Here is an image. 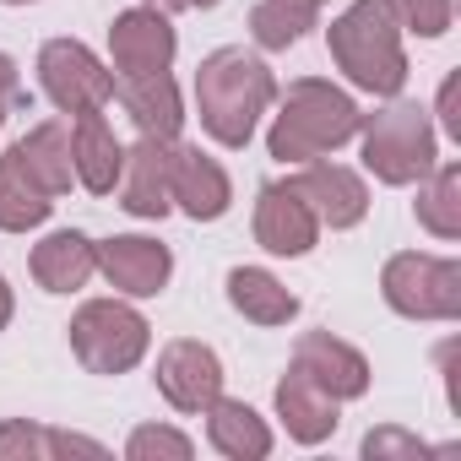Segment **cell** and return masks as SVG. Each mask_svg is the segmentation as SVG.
Masks as SVG:
<instances>
[{
    "mask_svg": "<svg viewBox=\"0 0 461 461\" xmlns=\"http://www.w3.org/2000/svg\"><path fill=\"white\" fill-rule=\"evenodd\" d=\"M168 168H174V141H158V136H141L125 163H120V206L131 217H163L174 206L168 195Z\"/></svg>",
    "mask_w": 461,
    "mask_h": 461,
    "instance_id": "cell-15",
    "label": "cell"
},
{
    "mask_svg": "<svg viewBox=\"0 0 461 461\" xmlns=\"http://www.w3.org/2000/svg\"><path fill=\"white\" fill-rule=\"evenodd\" d=\"M120 163H125V147L114 141L104 109L98 114H77V125H71V168H77V185L93 190V195H109L120 185Z\"/></svg>",
    "mask_w": 461,
    "mask_h": 461,
    "instance_id": "cell-19",
    "label": "cell"
},
{
    "mask_svg": "<svg viewBox=\"0 0 461 461\" xmlns=\"http://www.w3.org/2000/svg\"><path fill=\"white\" fill-rule=\"evenodd\" d=\"M228 304H234L250 326H288L299 315V299L261 267H234L228 272Z\"/></svg>",
    "mask_w": 461,
    "mask_h": 461,
    "instance_id": "cell-22",
    "label": "cell"
},
{
    "mask_svg": "<svg viewBox=\"0 0 461 461\" xmlns=\"http://www.w3.org/2000/svg\"><path fill=\"white\" fill-rule=\"evenodd\" d=\"M364 136V168L380 185H418L439 163V136L423 104H391L358 125Z\"/></svg>",
    "mask_w": 461,
    "mask_h": 461,
    "instance_id": "cell-4",
    "label": "cell"
},
{
    "mask_svg": "<svg viewBox=\"0 0 461 461\" xmlns=\"http://www.w3.org/2000/svg\"><path fill=\"white\" fill-rule=\"evenodd\" d=\"M418 222L434 240H461V168L456 163H434L418 179Z\"/></svg>",
    "mask_w": 461,
    "mask_h": 461,
    "instance_id": "cell-24",
    "label": "cell"
},
{
    "mask_svg": "<svg viewBox=\"0 0 461 461\" xmlns=\"http://www.w3.org/2000/svg\"><path fill=\"white\" fill-rule=\"evenodd\" d=\"M358 125H364V114H358V104L342 87H331L321 77H299L283 93V109L272 120L267 152L277 163H315V158L348 147L358 136Z\"/></svg>",
    "mask_w": 461,
    "mask_h": 461,
    "instance_id": "cell-2",
    "label": "cell"
},
{
    "mask_svg": "<svg viewBox=\"0 0 461 461\" xmlns=\"http://www.w3.org/2000/svg\"><path fill=\"white\" fill-rule=\"evenodd\" d=\"M71 353L82 358L87 375H125L147 358L152 348V326L141 310L120 304V299H87L71 315Z\"/></svg>",
    "mask_w": 461,
    "mask_h": 461,
    "instance_id": "cell-5",
    "label": "cell"
},
{
    "mask_svg": "<svg viewBox=\"0 0 461 461\" xmlns=\"http://www.w3.org/2000/svg\"><path fill=\"white\" fill-rule=\"evenodd\" d=\"M272 98H277V77L245 44H222V50H212L195 66V114H201V131L217 147H228V152L250 147V136H256L261 114L272 109Z\"/></svg>",
    "mask_w": 461,
    "mask_h": 461,
    "instance_id": "cell-1",
    "label": "cell"
},
{
    "mask_svg": "<svg viewBox=\"0 0 461 461\" xmlns=\"http://www.w3.org/2000/svg\"><path fill=\"white\" fill-rule=\"evenodd\" d=\"M28 267H33V283L44 294H77L98 272V245L87 234H77V228H55L50 240L33 245V261Z\"/></svg>",
    "mask_w": 461,
    "mask_h": 461,
    "instance_id": "cell-17",
    "label": "cell"
},
{
    "mask_svg": "<svg viewBox=\"0 0 461 461\" xmlns=\"http://www.w3.org/2000/svg\"><path fill=\"white\" fill-rule=\"evenodd\" d=\"M0 461H55V429L6 418L0 423Z\"/></svg>",
    "mask_w": 461,
    "mask_h": 461,
    "instance_id": "cell-27",
    "label": "cell"
},
{
    "mask_svg": "<svg viewBox=\"0 0 461 461\" xmlns=\"http://www.w3.org/2000/svg\"><path fill=\"white\" fill-rule=\"evenodd\" d=\"M283 6H294V12H310V17H321V6H326V0H283Z\"/></svg>",
    "mask_w": 461,
    "mask_h": 461,
    "instance_id": "cell-33",
    "label": "cell"
},
{
    "mask_svg": "<svg viewBox=\"0 0 461 461\" xmlns=\"http://www.w3.org/2000/svg\"><path fill=\"white\" fill-rule=\"evenodd\" d=\"M429 445L418 434H402V429H369L364 434V456L369 461H385V456H423Z\"/></svg>",
    "mask_w": 461,
    "mask_h": 461,
    "instance_id": "cell-29",
    "label": "cell"
},
{
    "mask_svg": "<svg viewBox=\"0 0 461 461\" xmlns=\"http://www.w3.org/2000/svg\"><path fill=\"white\" fill-rule=\"evenodd\" d=\"M0 6H33V0H0Z\"/></svg>",
    "mask_w": 461,
    "mask_h": 461,
    "instance_id": "cell-36",
    "label": "cell"
},
{
    "mask_svg": "<svg viewBox=\"0 0 461 461\" xmlns=\"http://www.w3.org/2000/svg\"><path fill=\"white\" fill-rule=\"evenodd\" d=\"M315 240H321V222L304 206V195L294 185H261V195H256V245L267 256L299 261V256L315 250Z\"/></svg>",
    "mask_w": 461,
    "mask_h": 461,
    "instance_id": "cell-11",
    "label": "cell"
},
{
    "mask_svg": "<svg viewBox=\"0 0 461 461\" xmlns=\"http://www.w3.org/2000/svg\"><path fill=\"white\" fill-rule=\"evenodd\" d=\"M23 98V82H17V60L12 55H0V125H6L12 104Z\"/></svg>",
    "mask_w": 461,
    "mask_h": 461,
    "instance_id": "cell-30",
    "label": "cell"
},
{
    "mask_svg": "<svg viewBox=\"0 0 461 461\" xmlns=\"http://www.w3.org/2000/svg\"><path fill=\"white\" fill-rule=\"evenodd\" d=\"M50 212H55V195L6 147V152H0V234H28V228L50 222Z\"/></svg>",
    "mask_w": 461,
    "mask_h": 461,
    "instance_id": "cell-21",
    "label": "cell"
},
{
    "mask_svg": "<svg viewBox=\"0 0 461 461\" xmlns=\"http://www.w3.org/2000/svg\"><path fill=\"white\" fill-rule=\"evenodd\" d=\"M380 294L407 321H461V261L402 250L380 267Z\"/></svg>",
    "mask_w": 461,
    "mask_h": 461,
    "instance_id": "cell-6",
    "label": "cell"
},
{
    "mask_svg": "<svg viewBox=\"0 0 461 461\" xmlns=\"http://www.w3.org/2000/svg\"><path fill=\"white\" fill-rule=\"evenodd\" d=\"M310 28H315V17L283 6V0H256V12H250V39H256L261 50H288V44H299Z\"/></svg>",
    "mask_w": 461,
    "mask_h": 461,
    "instance_id": "cell-25",
    "label": "cell"
},
{
    "mask_svg": "<svg viewBox=\"0 0 461 461\" xmlns=\"http://www.w3.org/2000/svg\"><path fill=\"white\" fill-rule=\"evenodd\" d=\"M12 315H17V299H12V283H6V277H0V331H6V326H12Z\"/></svg>",
    "mask_w": 461,
    "mask_h": 461,
    "instance_id": "cell-32",
    "label": "cell"
},
{
    "mask_svg": "<svg viewBox=\"0 0 461 461\" xmlns=\"http://www.w3.org/2000/svg\"><path fill=\"white\" fill-rule=\"evenodd\" d=\"M294 364H299L326 396H337V402H358V396L369 391V358H364L353 342L331 337V331H304V337L294 342Z\"/></svg>",
    "mask_w": 461,
    "mask_h": 461,
    "instance_id": "cell-13",
    "label": "cell"
},
{
    "mask_svg": "<svg viewBox=\"0 0 461 461\" xmlns=\"http://www.w3.org/2000/svg\"><path fill=\"white\" fill-rule=\"evenodd\" d=\"M179 50V33L163 12L152 6H131L109 23V60L120 77H141V71H168Z\"/></svg>",
    "mask_w": 461,
    "mask_h": 461,
    "instance_id": "cell-9",
    "label": "cell"
},
{
    "mask_svg": "<svg viewBox=\"0 0 461 461\" xmlns=\"http://www.w3.org/2000/svg\"><path fill=\"white\" fill-rule=\"evenodd\" d=\"M125 456H131V461H190L195 445H190V434H179V429L147 423V429H136V434L125 439Z\"/></svg>",
    "mask_w": 461,
    "mask_h": 461,
    "instance_id": "cell-28",
    "label": "cell"
},
{
    "mask_svg": "<svg viewBox=\"0 0 461 461\" xmlns=\"http://www.w3.org/2000/svg\"><path fill=\"white\" fill-rule=\"evenodd\" d=\"M326 50L337 60V71L369 98H396L407 87L402 28L380 0H353V6L326 28Z\"/></svg>",
    "mask_w": 461,
    "mask_h": 461,
    "instance_id": "cell-3",
    "label": "cell"
},
{
    "mask_svg": "<svg viewBox=\"0 0 461 461\" xmlns=\"http://www.w3.org/2000/svg\"><path fill=\"white\" fill-rule=\"evenodd\" d=\"M185 6H201V12H212V6H217V0H185Z\"/></svg>",
    "mask_w": 461,
    "mask_h": 461,
    "instance_id": "cell-35",
    "label": "cell"
},
{
    "mask_svg": "<svg viewBox=\"0 0 461 461\" xmlns=\"http://www.w3.org/2000/svg\"><path fill=\"white\" fill-rule=\"evenodd\" d=\"M439 120H445V131L461 141V114H456V77H445V87H439Z\"/></svg>",
    "mask_w": 461,
    "mask_h": 461,
    "instance_id": "cell-31",
    "label": "cell"
},
{
    "mask_svg": "<svg viewBox=\"0 0 461 461\" xmlns=\"http://www.w3.org/2000/svg\"><path fill=\"white\" fill-rule=\"evenodd\" d=\"M337 396H326L299 364L277 380V418H283V429H288V439H299V445H321V439H331L337 434Z\"/></svg>",
    "mask_w": 461,
    "mask_h": 461,
    "instance_id": "cell-16",
    "label": "cell"
},
{
    "mask_svg": "<svg viewBox=\"0 0 461 461\" xmlns=\"http://www.w3.org/2000/svg\"><path fill=\"white\" fill-rule=\"evenodd\" d=\"M168 195L185 217L195 222H217L234 206V179L217 158H206L201 147H174V168H168Z\"/></svg>",
    "mask_w": 461,
    "mask_h": 461,
    "instance_id": "cell-14",
    "label": "cell"
},
{
    "mask_svg": "<svg viewBox=\"0 0 461 461\" xmlns=\"http://www.w3.org/2000/svg\"><path fill=\"white\" fill-rule=\"evenodd\" d=\"M206 439H212V450L228 456V461H261V456H272V429H267V418H261L250 402L217 396V402L206 407Z\"/></svg>",
    "mask_w": 461,
    "mask_h": 461,
    "instance_id": "cell-20",
    "label": "cell"
},
{
    "mask_svg": "<svg viewBox=\"0 0 461 461\" xmlns=\"http://www.w3.org/2000/svg\"><path fill=\"white\" fill-rule=\"evenodd\" d=\"M39 82H44V93L60 114H98L114 98V77L77 39H50L39 50Z\"/></svg>",
    "mask_w": 461,
    "mask_h": 461,
    "instance_id": "cell-7",
    "label": "cell"
},
{
    "mask_svg": "<svg viewBox=\"0 0 461 461\" xmlns=\"http://www.w3.org/2000/svg\"><path fill=\"white\" fill-rule=\"evenodd\" d=\"M152 12H163V17H174V12H185V0H147Z\"/></svg>",
    "mask_w": 461,
    "mask_h": 461,
    "instance_id": "cell-34",
    "label": "cell"
},
{
    "mask_svg": "<svg viewBox=\"0 0 461 461\" xmlns=\"http://www.w3.org/2000/svg\"><path fill=\"white\" fill-rule=\"evenodd\" d=\"M98 272L125 299H158L174 277V250L147 240V234H114L98 245Z\"/></svg>",
    "mask_w": 461,
    "mask_h": 461,
    "instance_id": "cell-10",
    "label": "cell"
},
{
    "mask_svg": "<svg viewBox=\"0 0 461 461\" xmlns=\"http://www.w3.org/2000/svg\"><path fill=\"white\" fill-rule=\"evenodd\" d=\"M158 391L174 412H206L222 396V358L195 337H174L158 353Z\"/></svg>",
    "mask_w": 461,
    "mask_h": 461,
    "instance_id": "cell-8",
    "label": "cell"
},
{
    "mask_svg": "<svg viewBox=\"0 0 461 461\" xmlns=\"http://www.w3.org/2000/svg\"><path fill=\"white\" fill-rule=\"evenodd\" d=\"M12 152L23 158V168H28L50 195H66V190H71V179H77V168H71V125L44 120V125H33L23 141H12Z\"/></svg>",
    "mask_w": 461,
    "mask_h": 461,
    "instance_id": "cell-23",
    "label": "cell"
},
{
    "mask_svg": "<svg viewBox=\"0 0 461 461\" xmlns=\"http://www.w3.org/2000/svg\"><path fill=\"white\" fill-rule=\"evenodd\" d=\"M380 6L396 17V28H407L418 39H439L456 23V0H380Z\"/></svg>",
    "mask_w": 461,
    "mask_h": 461,
    "instance_id": "cell-26",
    "label": "cell"
},
{
    "mask_svg": "<svg viewBox=\"0 0 461 461\" xmlns=\"http://www.w3.org/2000/svg\"><path fill=\"white\" fill-rule=\"evenodd\" d=\"M288 185L304 195V206L315 212V222L331 228V234L358 228L364 212H369V185H364L353 168H342V163H310V168H299Z\"/></svg>",
    "mask_w": 461,
    "mask_h": 461,
    "instance_id": "cell-12",
    "label": "cell"
},
{
    "mask_svg": "<svg viewBox=\"0 0 461 461\" xmlns=\"http://www.w3.org/2000/svg\"><path fill=\"white\" fill-rule=\"evenodd\" d=\"M120 104L125 114L136 120L141 136H158V141H174L179 125H185V104H179V87L168 71H141V77H120Z\"/></svg>",
    "mask_w": 461,
    "mask_h": 461,
    "instance_id": "cell-18",
    "label": "cell"
}]
</instances>
